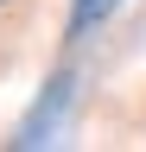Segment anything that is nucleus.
Wrapping results in <instances>:
<instances>
[{"label":"nucleus","mask_w":146,"mask_h":152,"mask_svg":"<svg viewBox=\"0 0 146 152\" xmlns=\"http://www.w3.org/2000/svg\"><path fill=\"white\" fill-rule=\"evenodd\" d=\"M114 7H121V0H76V7H70V38H89Z\"/></svg>","instance_id":"1"}]
</instances>
